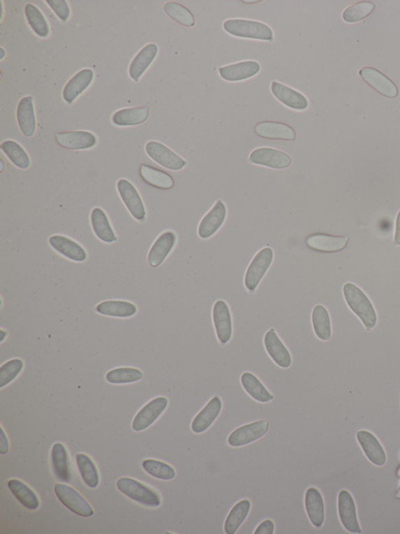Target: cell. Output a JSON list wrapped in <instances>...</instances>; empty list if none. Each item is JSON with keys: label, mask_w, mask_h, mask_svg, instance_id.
<instances>
[{"label": "cell", "mask_w": 400, "mask_h": 534, "mask_svg": "<svg viewBox=\"0 0 400 534\" xmlns=\"http://www.w3.org/2000/svg\"><path fill=\"white\" fill-rule=\"evenodd\" d=\"M345 301L350 309L362 322L367 331L376 326L378 317L376 310L365 292L353 283L343 286Z\"/></svg>", "instance_id": "1"}, {"label": "cell", "mask_w": 400, "mask_h": 534, "mask_svg": "<svg viewBox=\"0 0 400 534\" xmlns=\"http://www.w3.org/2000/svg\"><path fill=\"white\" fill-rule=\"evenodd\" d=\"M223 27L235 37L252 38V40L272 41L274 34L272 29L267 24L244 19H231L226 21Z\"/></svg>", "instance_id": "2"}, {"label": "cell", "mask_w": 400, "mask_h": 534, "mask_svg": "<svg viewBox=\"0 0 400 534\" xmlns=\"http://www.w3.org/2000/svg\"><path fill=\"white\" fill-rule=\"evenodd\" d=\"M117 487L126 496L144 506L156 507L161 505L160 495L156 491L134 479L121 478L117 481Z\"/></svg>", "instance_id": "3"}, {"label": "cell", "mask_w": 400, "mask_h": 534, "mask_svg": "<svg viewBox=\"0 0 400 534\" xmlns=\"http://www.w3.org/2000/svg\"><path fill=\"white\" fill-rule=\"evenodd\" d=\"M54 492L61 503L77 516L87 518L94 514L93 507L88 501L74 488L64 484H57L54 486Z\"/></svg>", "instance_id": "4"}, {"label": "cell", "mask_w": 400, "mask_h": 534, "mask_svg": "<svg viewBox=\"0 0 400 534\" xmlns=\"http://www.w3.org/2000/svg\"><path fill=\"white\" fill-rule=\"evenodd\" d=\"M274 259V252L271 247H265L255 256L246 273L244 283L247 290L253 292L262 278L271 266Z\"/></svg>", "instance_id": "5"}, {"label": "cell", "mask_w": 400, "mask_h": 534, "mask_svg": "<svg viewBox=\"0 0 400 534\" xmlns=\"http://www.w3.org/2000/svg\"><path fill=\"white\" fill-rule=\"evenodd\" d=\"M269 423L265 420H260L242 426L235 429L228 436V445L233 447H239L251 444L254 441L263 438L268 432Z\"/></svg>", "instance_id": "6"}, {"label": "cell", "mask_w": 400, "mask_h": 534, "mask_svg": "<svg viewBox=\"0 0 400 534\" xmlns=\"http://www.w3.org/2000/svg\"><path fill=\"white\" fill-rule=\"evenodd\" d=\"M146 152L156 164L169 171H179L186 166V162L161 143L149 141L146 145Z\"/></svg>", "instance_id": "7"}, {"label": "cell", "mask_w": 400, "mask_h": 534, "mask_svg": "<svg viewBox=\"0 0 400 534\" xmlns=\"http://www.w3.org/2000/svg\"><path fill=\"white\" fill-rule=\"evenodd\" d=\"M168 405L166 397L160 396L151 400L135 415L133 428L136 432L145 431L160 418Z\"/></svg>", "instance_id": "8"}, {"label": "cell", "mask_w": 400, "mask_h": 534, "mask_svg": "<svg viewBox=\"0 0 400 534\" xmlns=\"http://www.w3.org/2000/svg\"><path fill=\"white\" fill-rule=\"evenodd\" d=\"M362 79L369 86L388 99H395L399 94L397 85L381 71L371 67H365L359 71Z\"/></svg>", "instance_id": "9"}, {"label": "cell", "mask_w": 400, "mask_h": 534, "mask_svg": "<svg viewBox=\"0 0 400 534\" xmlns=\"http://www.w3.org/2000/svg\"><path fill=\"white\" fill-rule=\"evenodd\" d=\"M251 164L275 169L290 167L292 159L287 154L279 150L270 147H260L254 150L250 155Z\"/></svg>", "instance_id": "10"}, {"label": "cell", "mask_w": 400, "mask_h": 534, "mask_svg": "<svg viewBox=\"0 0 400 534\" xmlns=\"http://www.w3.org/2000/svg\"><path fill=\"white\" fill-rule=\"evenodd\" d=\"M117 190L131 215L138 221L145 219V206L136 188L128 180L122 179L117 182Z\"/></svg>", "instance_id": "11"}, {"label": "cell", "mask_w": 400, "mask_h": 534, "mask_svg": "<svg viewBox=\"0 0 400 534\" xmlns=\"http://www.w3.org/2000/svg\"><path fill=\"white\" fill-rule=\"evenodd\" d=\"M213 322L216 334L221 344L230 341L232 335V322L230 310L225 301L216 302L213 308Z\"/></svg>", "instance_id": "12"}, {"label": "cell", "mask_w": 400, "mask_h": 534, "mask_svg": "<svg viewBox=\"0 0 400 534\" xmlns=\"http://www.w3.org/2000/svg\"><path fill=\"white\" fill-rule=\"evenodd\" d=\"M226 216V206L222 201H218L202 219L198 228L199 237L202 239L212 237L225 223Z\"/></svg>", "instance_id": "13"}, {"label": "cell", "mask_w": 400, "mask_h": 534, "mask_svg": "<svg viewBox=\"0 0 400 534\" xmlns=\"http://www.w3.org/2000/svg\"><path fill=\"white\" fill-rule=\"evenodd\" d=\"M338 507L340 521L346 530L353 533L362 532L358 523L355 503L350 493L347 491H340Z\"/></svg>", "instance_id": "14"}, {"label": "cell", "mask_w": 400, "mask_h": 534, "mask_svg": "<svg viewBox=\"0 0 400 534\" xmlns=\"http://www.w3.org/2000/svg\"><path fill=\"white\" fill-rule=\"evenodd\" d=\"M264 342L268 355L277 366L281 368L291 366L292 356L290 351L281 341L274 329H272L267 332Z\"/></svg>", "instance_id": "15"}, {"label": "cell", "mask_w": 400, "mask_h": 534, "mask_svg": "<svg viewBox=\"0 0 400 534\" xmlns=\"http://www.w3.org/2000/svg\"><path fill=\"white\" fill-rule=\"evenodd\" d=\"M255 133L260 138L268 140L295 141L296 131L285 123L277 122H262L255 127Z\"/></svg>", "instance_id": "16"}, {"label": "cell", "mask_w": 400, "mask_h": 534, "mask_svg": "<svg viewBox=\"0 0 400 534\" xmlns=\"http://www.w3.org/2000/svg\"><path fill=\"white\" fill-rule=\"evenodd\" d=\"M260 71V65L257 62L247 61L236 63L219 69L223 80L228 82H238L250 79Z\"/></svg>", "instance_id": "17"}, {"label": "cell", "mask_w": 400, "mask_h": 534, "mask_svg": "<svg viewBox=\"0 0 400 534\" xmlns=\"http://www.w3.org/2000/svg\"><path fill=\"white\" fill-rule=\"evenodd\" d=\"M222 402L218 396H214L203 407L192 422V431L202 433L207 431L218 418L221 412Z\"/></svg>", "instance_id": "18"}, {"label": "cell", "mask_w": 400, "mask_h": 534, "mask_svg": "<svg viewBox=\"0 0 400 534\" xmlns=\"http://www.w3.org/2000/svg\"><path fill=\"white\" fill-rule=\"evenodd\" d=\"M271 89L273 95L290 108L304 110L309 106V102L304 94L286 86L284 84L273 82Z\"/></svg>", "instance_id": "19"}, {"label": "cell", "mask_w": 400, "mask_h": 534, "mask_svg": "<svg viewBox=\"0 0 400 534\" xmlns=\"http://www.w3.org/2000/svg\"><path fill=\"white\" fill-rule=\"evenodd\" d=\"M176 234L166 231L157 238L149 252L148 263L152 267L159 266L168 257L175 246Z\"/></svg>", "instance_id": "20"}, {"label": "cell", "mask_w": 400, "mask_h": 534, "mask_svg": "<svg viewBox=\"0 0 400 534\" xmlns=\"http://www.w3.org/2000/svg\"><path fill=\"white\" fill-rule=\"evenodd\" d=\"M360 447L373 465L383 466L386 462V454L381 444L371 433L367 431H359L357 433Z\"/></svg>", "instance_id": "21"}, {"label": "cell", "mask_w": 400, "mask_h": 534, "mask_svg": "<svg viewBox=\"0 0 400 534\" xmlns=\"http://www.w3.org/2000/svg\"><path fill=\"white\" fill-rule=\"evenodd\" d=\"M56 140L59 145L69 150H85L97 144L96 136L87 131L64 132L57 134Z\"/></svg>", "instance_id": "22"}, {"label": "cell", "mask_w": 400, "mask_h": 534, "mask_svg": "<svg viewBox=\"0 0 400 534\" xmlns=\"http://www.w3.org/2000/svg\"><path fill=\"white\" fill-rule=\"evenodd\" d=\"M17 122L22 133L31 138L36 133V120L34 99L26 96L19 102L17 110Z\"/></svg>", "instance_id": "23"}, {"label": "cell", "mask_w": 400, "mask_h": 534, "mask_svg": "<svg viewBox=\"0 0 400 534\" xmlns=\"http://www.w3.org/2000/svg\"><path fill=\"white\" fill-rule=\"evenodd\" d=\"M49 243L52 249L64 257L75 262H84L87 259V253L83 247L67 237L61 236H52Z\"/></svg>", "instance_id": "24"}, {"label": "cell", "mask_w": 400, "mask_h": 534, "mask_svg": "<svg viewBox=\"0 0 400 534\" xmlns=\"http://www.w3.org/2000/svg\"><path fill=\"white\" fill-rule=\"evenodd\" d=\"M347 237L333 236L325 233L313 234L306 239L311 249L323 252H336L343 250L348 244Z\"/></svg>", "instance_id": "25"}, {"label": "cell", "mask_w": 400, "mask_h": 534, "mask_svg": "<svg viewBox=\"0 0 400 534\" xmlns=\"http://www.w3.org/2000/svg\"><path fill=\"white\" fill-rule=\"evenodd\" d=\"M94 78L91 69H83L77 73L66 84L63 91V97L68 103H73L78 96L88 89Z\"/></svg>", "instance_id": "26"}, {"label": "cell", "mask_w": 400, "mask_h": 534, "mask_svg": "<svg viewBox=\"0 0 400 534\" xmlns=\"http://www.w3.org/2000/svg\"><path fill=\"white\" fill-rule=\"evenodd\" d=\"M305 507L311 524L320 527L325 521V504L323 495L316 487H310L305 494Z\"/></svg>", "instance_id": "27"}, {"label": "cell", "mask_w": 400, "mask_h": 534, "mask_svg": "<svg viewBox=\"0 0 400 534\" xmlns=\"http://www.w3.org/2000/svg\"><path fill=\"white\" fill-rule=\"evenodd\" d=\"M51 463L56 477L64 483L71 480V472L67 448L57 442L52 448Z\"/></svg>", "instance_id": "28"}, {"label": "cell", "mask_w": 400, "mask_h": 534, "mask_svg": "<svg viewBox=\"0 0 400 534\" xmlns=\"http://www.w3.org/2000/svg\"><path fill=\"white\" fill-rule=\"evenodd\" d=\"M158 48L154 43H150L142 48L138 54L129 67V75L135 82L140 80L141 76L145 73L149 65L154 61Z\"/></svg>", "instance_id": "29"}, {"label": "cell", "mask_w": 400, "mask_h": 534, "mask_svg": "<svg viewBox=\"0 0 400 534\" xmlns=\"http://www.w3.org/2000/svg\"><path fill=\"white\" fill-rule=\"evenodd\" d=\"M140 174L146 183L154 187L169 190L175 186L172 175L159 168L142 164L140 168Z\"/></svg>", "instance_id": "30"}, {"label": "cell", "mask_w": 400, "mask_h": 534, "mask_svg": "<svg viewBox=\"0 0 400 534\" xmlns=\"http://www.w3.org/2000/svg\"><path fill=\"white\" fill-rule=\"evenodd\" d=\"M91 224L98 238L106 243L116 242L117 237L108 217L101 208H96L91 214Z\"/></svg>", "instance_id": "31"}, {"label": "cell", "mask_w": 400, "mask_h": 534, "mask_svg": "<svg viewBox=\"0 0 400 534\" xmlns=\"http://www.w3.org/2000/svg\"><path fill=\"white\" fill-rule=\"evenodd\" d=\"M8 487L13 494L25 507L29 510H36L40 506V501L31 488L19 479H11L8 482Z\"/></svg>", "instance_id": "32"}, {"label": "cell", "mask_w": 400, "mask_h": 534, "mask_svg": "<svg viewBox=\"0 0 400 534\" xmlns=\"http://www.w3.org/2000/svg\"><path fill=\"white\" fill-rule=\"evenodd\" d=\"M312 324L314 333L319 340L329 341L332 338V324L329 311L323 305H317L312 311Z\"/></svg>", "instance_id": "33"}, {"label": "cell", "mask_w": 400, "mask_h": 534, "mask_svg": "<svg viewBox=\"0 0 400 534\" xmlns=\"http://www.w3.org/2000/svg\"><path fill=\"white\" fill-rule=\"evenodd\" d=\"M149 115L148 107L126 108L118 110L112 118L118 127H133L145 122Z\"/></svg>", "instance_id": "34"}, {"label": "cell", "mask_w": 400, "mask_h": 534, "mask_svg": "<svg viewBox=\"0 0 400 534\" xmlns=\"http://www.w3.org/2000/svg\"><path fill=\"white\" fill-rule=\"evenodd\" d=\"M241 383L246 392L255 400L267 403L274 399L273 395L269 392L258 377L251 373H245L242 375Z\"/></svg>", "instance_id": "35"}, {"label": "cell", "mask_w": 400, "mask_h": 534, "mask_svg": "<svg viewBox=\"0 0 400 534\" xmlns=\"http://www.w3.org/2000/svg\"><path fill=\"white\" fill-rule=\"evenodd\" d=\"M96 310L105 316L126 318L134 316L137 312V308L132 303L109 301L97 305Z\"/></svg>", "instance_id": "36"}, {"label": "cell", "mask_w": 400, "mask_h": 534, "mask_svg": "<svg viewBox=\"0 0 400 534\" xmlns=\"http://www.w3.org/2000/svg\"><path fill=\"white\" fill-rule=\"evenodd\" d=\"M251 509V503L247 499L242 500L236 504L228 514L225 522L227 534H235L248 517Z\"/></svg>", "instance_id": "37"}, {"label": "cell", "mask_w": 400, "mask_h": 534, "mask_svg": "<svg viewBox=\"0 0 400 534\" xmlns=\"http://www.w3.org/2000/svg\"><path fill=\"white\" fill-rule=\"evenodd\" d=\"M76 461L81 477L90 488H96L100 484V475L94 461L84 454H76Z\"/></svg>", "instance_id": "38"}, {"label": "cell", "mask_w": 400, "mask_h": 534, "mask_svg": "<svg viewBox=\"0 0 400 534\" xmlns=\"http://www.w3.org/2000/svg\"><path fill=\"white\" fill-rule=\"evenodd\" d=\"M24 13L29 24L35 34L39 37L47 38L50 35V27L42 12L35 5L29 3L25 6Z\"/></svg>", "instance_id": "39"}, {"label": "cell", "mask_w": 400, "mask_h": 534, "mask_svg": "<svg viewBox=\"0 0 400 534\" xmlns=\"http://www.w3.org/2000/svg\"><path fill=\"white\" fill-rule=\"evenodd\" d=\"M4 154L8 156L13 164L19 168L27 169L30 167L31 161L29 154L24 149L13 140H6L0 146Z\"/></svg>", "instance_id": "40"}, {"label": "cell", "mask_w": 400, "mask_h": 534, "mask_svg": "<svg viewBox=\"0 0 400 534\" xmlns=\"http://www.w3.org/2000/svg\"><path fill=\"white\" fill-rule=\"evenodd\" d=\"M376 4L369 1L354 3L343 13V19L347 23H357L371 15L376 8Z\"/></svg>", "instance_id": "41"}, {"label": "cell", "mask_w": 400, "mask_h": 534, "mask_svg": "<svg viewBox=\"0 0 400 534\" xmlns=\"http://www.w3.org/2000/svg\"><path fill=\"white\" fill-rule=\"evenodd\" d=\"M142 467L148 474L156 479L161 480H172L175 477L174 468L165 462L147 459L142 462Z\"/></svg>", "instance_id": "42"}, {"label": "cell", "mask_w": 400, "mask_h": 534, "mask_svg": "<svg viewBox=\"0 0 400 534\" xmlns=\"http://www.w3.org/2000/svg\"><path fill=\"white\" fill-rule=\"evenodd\" d=\"M142 371L133 368H119L109 371L106 375L108 382L112 384H128L140 381L142 379Z\"/></svg>", "instance_id": "43"}, {"label": "cell", "mask_w": 400, "mask_h": 534, "mask_svg": "<svg viewBox=\"0 0 400 534\" xmlns=\"http://www.w3.org/2000/svg\"><path fill=\"white\" fill-rule=\"evenodd\" d=\"M165 11L174 21L186 27H193L195 24V17L191 11L185 6L175 2H169L165 5Z\"/></svg>", "instance_id": "44"}, {"label": "cell", "mask_w": 400, "mask_h": 534, "mask_svg": "<svg viewBox=\"0 0 400 534\" xmlns=\"http://www.w3.org/2000/svg\"><path fill=\"white\" fill-rule=\"evenodd\" d=\"M24 362L21 359H14L6 362L0 368V388L8 386L22 373Z\"/></svg>", "instance_id": "45"}, {"label": "cell", "mask_w": 400, "mask_h": 534, "mask_svg": "<svg viewBox=\"0 0 400 534\" xmlns=\"http://www.w3.org/2000/svg\"><path fill=\"white\" fill-rule=\"evenodd\" d=\"M47 3L61 21H68L70 17V8L65 0H47Z\"/></svg>", "instance_id": "46"}, {"label": "cell", "mask_w": 400, "mask_h": 534, "mask_svg": "<svg viewBox=\"0 0 400 534\" xmlns=\"http://www.w3.org/2000/svg\"><path fill=\"white\" fill-rule=\"evenodd\" d=\"M274 531V524L271 519H266L262 522L255 529V534H273Z\"/></svg>", "instance_id": "47"}, {"label": "cell", "mask_w": 400, "mask_h": 534, "mask_svg": "<svg viewBox=\"0 0 400 534\" xmlns=\"http://www.w3.org/2000/svg\"><path fill=\"white\" fill-rule=\"evenodd\" d=\"M9 452V442L5 435L3 428H1V435H0V454H6Z\"/></svg>", "instance_id": "48"}, {"label": "cell", "mask_w": 400, "mask_h": 534, "mask_svg": "<svg viewBox=\"0 0 400 534\" xmlns=\"http://www.w3.org/2000/svg\"><path fill=\"white\" fill-rule=\"evenodd\" d=\"M393 244L396 246H400V210L399 211L396 219L395 236Z\"/></svg>", "instance_id": "49"}, {"label": "cell", "mask_w": 400, "mask_h": 534, "mask_svg": "<svg viewBox=\"0 0 400 534\" xmlns=\"http://www.w3.org/2000/svg\"><path fill=\"white\" fill-rule=\"evenodd\" d=\"M0 51H1V57H0V59L3 60L5 57V51L3 48H0Z\"/></svg>", "instance_id": "50"}, {"label": "cell", "mask_w": 400, "mask_h": 534, "mask_svg": "<svg viewBox=\"0 0 400 534\" xmlns=\"http://www.w3.org/2000/svg\"><path fill=\"white\" fill-rule=\"evenodd\" d=\"M396 498L397 499L400 500V485H399V489H398V491L397 492Z\"/></svg>", "instance_id": "51"}, {"label": "cell", "mask_w": 400, "mask_h": 534, "mask_svg": "<svg viewBox=\"0 0 400 534\" xmlns=\"http://www.w3.org/2000/svg\"><path fill=\"white\" fill-rule=\"evenodd\" d=\"M397 475L399 478H400V466L398 468V470L397 471Z\"/></svg>", "instance_id": "52"}]
</instances>
